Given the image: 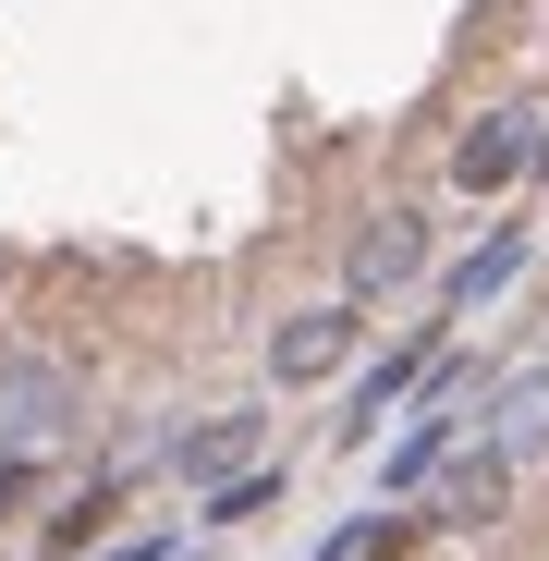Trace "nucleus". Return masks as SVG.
Instances as JSON below:
<instances>
[{
    "label": "nucleus",
    "instance_id": "2",
    "mask_svg": "<svg viewBox=\"0 0 549 561\" xmlns=\"http://www.w3.org/2000/svg\"><path fill=\"white\" fill-rule=\"evenodd\" d=\"M477 451L489 463H549V354H525V366H501L489 379V403H477Z\"/></svg>",
    "mask_w": 549,
    "mask_h": 561
},
{
    "label": "nucleus",
    "instance_id": "3",
    "mask_svg": "<svg viewBox=\"0 0 549 561\" xmlns=\"http://www.w3.org/2000/svg\"><path fill=\"white\" fill-rule=\"evenodd\" d=\"M427 280V220L415 208H379L354 244H342V306H379V294H415Z\"/></svg>",
    "mask_w": 549,
    "mask_h": 561
},
{
    "label": "nucleus",
    "instance_id": "5",
    "mask_svg": "<svg viewBox=\"0 0 549 561\" xmlns=\"http://www.w3.org/2000/svg\"><path fill=\"white\" fill-rule=\"evenodd\" d=\"M525 268H537V232H525V220H501V232H477L465 256L439 268V330H451V318H489V306L513 294V280H525Z\"/></svg>",
    "mask_w": 549,
    "mask_h": 561
},
{
    "label": "nucleus",
    "instance_id": "10",
    "mask_svg": "<svg viewBox=\"0 0 549 561\" xmlns=\"http://www.w3.org/2000/svg\"><path fill=\"white\" fill-rule=\"evenodd\" d=\"M282 489H294V463H244V477H220V489L196 501V525H208V537H232V525H256Z\"/></svg>",
    "mask_w": 549,
    "mask_h": 561
},
{
    "label": "nucleus",
    "instance_id": "11",
    "mask_svg": "<svg viewBox=\"0 0 549 561\" xmlns=\"http://www.w3.org/2000/svg\"><path fill=\"white\" fill-rule=\"evenodd\" d=\"M123 489H135V463H111V477H99V489H73V501H61V513H49L37 537H49V549H85V537H99V525L123 513Z\"/></svg>",
    "mask_w": 549,
    "mask_h": 561
},
{
    "label": "nucleus",
    "instance_id": "7",
    "mask_svg": "<svg viewBox=\"0 0 549 561\" xmlns=\"http://www.w3.org/2000/svg\"><path fill=\"white\" fill-rule=\"evenodd\" d=\"M73 427V366H0V463Z\"/></svg>",
    "mask_w": 549,
    "mask_h": 561
},
{
    "label": "nucleus",
    "instance_id": "1",
    "mask_svg": "<svg viewBox=\"0 0 549 561\" xmlns=\"http://www.w3.org/2000/svg\"><path fill=\"white\" fill-rule=\"evenodd\" d=\"M439 354H451V330H439V318H427V330H403V342H379V366L354 379V403H342V427H330V439H342V451H366V439H379V427L415 403V379H427Z\"/></svg>",
    "mask_w": 549,
    "mask_h": 561
},
{
    "label": "nucleus",
    "instance_id": "4",
    "mask_svg": "<svg viewBox=\"0 0 549 561\" xmlns=\"http://www.w3.org/2000/svg\"><path fill=\"white\" fill-rule=\"evenodd\" d=\"M244 463H268V415H196V427H171L159 439V477L171 489H220V477H244Z\"/></svg>",
    "mask_w": 549,
    "mask_h": 561
},
{
    "label": "nucleus",
    "instance_id": "8",
    "mask_svg": "<svg viewBox=\"0 0 549 561\" xmlns=\"http://www.w3.org/2000/svg\"><path fill=\"white\" fill-rule=\"evenodd\" d=\"M513 513V463H489V451H451L439 477H427V525L439 537H477V525H501Z\"/></svg>",
    "mask_w": 549,
    "mask_h": 561
},
{
    "label": "nucleus",
    "instance_id": "6",
    "mask_svg": "<svg viewBox=\"0 0 549 561\" xmlns=\"http://www.w3.org/2000/svg\"><path fill=\"white\" fill-rule=\"evenodd\" d=\"M354 342H366V306H306V318L268 330V379H282V391H318V379L354 366Z\"/></svg>",
    "mask_w": 549,
    "mask_h": 561
},
{
    "label": "nucleus",
    "instance_id": "9",
    "mask_svg": "<svg viewBox=\"0 0 549 561\" xmlns=\"http://www.w3.org/2000/svg\"><path fill=\"white\" fill-rule=\"evenodd\" d=\"M525 123H537V99H513V111H489L465 147H451V183H465V196H501V183L525 171Z\"/></svg>",
    "mask_w": 549,
    "mask_h": 561
},
{
    "label": "nucleus",
    "instance_id": "12",
    "mask_svg": "<svg viewBox=\"0 0 549 561\" xmlns=\"http://www.w3.org/2000/svg\"><path fill=\"white\" fill-rule=\"evenodd\" d=\"M99 561H183V537H123V549H99Z\"/></svg>",
    "mask_w": 549,
    "mask_h": 561
}]
</instances>
